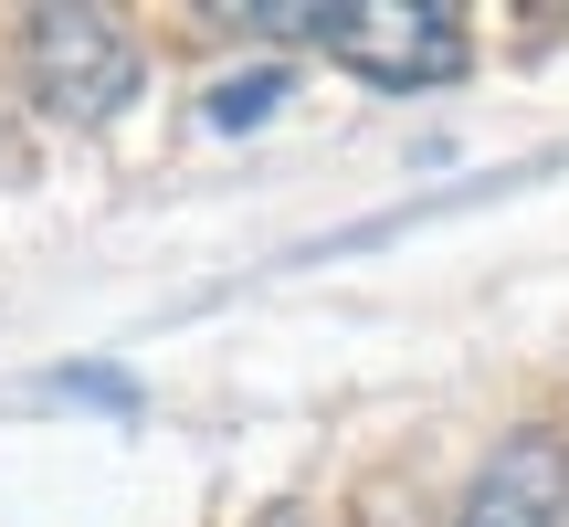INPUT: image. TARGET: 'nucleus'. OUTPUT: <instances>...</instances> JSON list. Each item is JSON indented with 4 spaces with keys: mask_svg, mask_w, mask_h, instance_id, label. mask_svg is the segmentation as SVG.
Returning a JSON list of instances; mask_svg holds the SVG:
<instances>
[{
    "mask_svg": "<svg viewBox=\"0 0 569 527\" xmlns=\"http://www.w3.org/2000/svg\"><path fill=\"white\" fill-rule=\"evenodd\" d=\"M284 74H253V84H211V117H264Z\"/></svg>",
    "mask_w": 569,
    "mask_h": 527,
    "instance_id": "20e7f679",
    "label": "nucleus"
},
{
    "mask_svg": "<svg viewBox=\"0 0 569 527\" xmlns=\"http://www.w3.org/2000/svg\"><path fill=\"white\" fill-rule=\"evenodd\" d=\"M222 21H243L264 42H296V53L338 63L359 84H390V96L453 84L475 63V32L453 0H222Z\"/></svg>",
    "mask_w": 569,
    "mask_h": 527,
    "instance_id": "f257e3e1",
    "label": "nucleus"
},
{
    "mask_svg": "<svg viewBox=\"0 0 569 527\" xmlns=\"http://www.w3.org/2000/svg\"><path fill=\"white\" fill-rule=\"evenodd\" d=\"M453 527H569V432L559 422L496 432V454L475 465Z\"/></svg>",
    "mask_w": 569,
    "mask_h": 527,
    "instance_id": "7ed1b4c3",
    "label": "nucleus"
},
{
    "mask_svg": "<svg viewBox=\"0 0 569 527\" xmlns=\"http://www.w3.org/2000/svg\"><path fill=\"white\" fill-rule=\"evenodd\" d=\"M21 84H32L53 117L106 127L138 96V42H127L117 11H32L21 21Z\"/></svg>",
    "mask_w": 569,
    "mask_h": 527,
    "instance_id": "f03ea898",
    "label": "nucleus"
}]
</instances>
